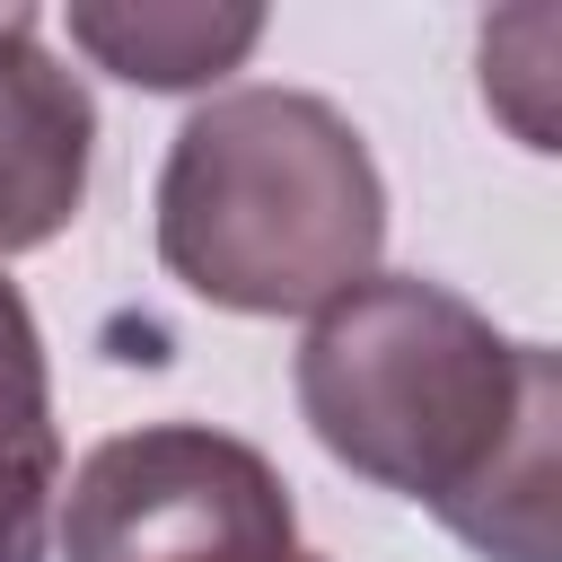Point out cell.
<instances>
[{
  "label": "cell",
  "mask_w": 562,
  "mask_h": 562,
  "mask_svg": "<svg viewBox=\"0 0 562 562\" xmlns=\"http://www.w3.org/2000/svg\"><path fill=\"white\" fill-rule=\"evenodd\" d=\"M299 413L334 465L430 501L492 562H553L562 360L422 272H369L299 342Z\"/></svg>",
  "instance_id": "6da1fadb"
},
{
  "label": "cell",
  "mask_w": 562,
  "mask_h": 562,
  "mask_svg": "<svg viewBox=\"0 0 562 562\" xmlns=\"http://www.w3.org/2000/svg\"><path fill=\"white\" fill-rule=\"evenodd\" d=\"M386 184L369 140L307 88H228L158 167V263L237 316H307L369 281Z\"/></svg>",
  "instance_id": "7a4b0ae2"
},
{
  "label": "cell",
  "mask_w": 562,
  "mask_h": 562,
  "mask_svg": "<svg viewBox=\"0 0 562 562\" xmlns=\"http://www.w3.org/2000/svg\"><path fill=\"white\" fill-rule=\"evenodd\" d=\"M61 562H325L299 544L290 483L211 422L97 439L61 492Z\"/></svg>",
  "instance_id": "3957f363"
},
{
  "label": "cell",
  "mask_w": 562,
  "mask_h": 562,
  "mask_svg": "<svg viewBox=\"0 0 562 562\" xmlns=\"http://www.w3.org/2000/svg\"><path fill=\"white\" fill-rule=\"evenodd\" d=\"M88 88L35 44V18H0V255H26L70 228L88 193Z\"/></svg>",
  "instance_id": "277c9868"
},
{
  "label": "cell",
  "mask_w": 562,
  "mask_h": 562,
  "mask_svg": "<svg viewBox=\"0 0 562 562\" xmlns=\"http://www.w3.org/2000/svg\"><path fill=\"white\" fill-rule=\"evenodd\" d=\"M70 44L132 88H211L263 44V9H193V0H79Z\"/></svg>",
  "instance_id": "5b68a950"
},
{
  "label": "cell",
  "mask_w": 562,
  "mask_h": 562,
  "mask_svg": "<svg viewBox=\"0 0 562 562\" xmlns=\"http://www.w3.org/2000/svg\"><path fill=\"white\" fill-rule=\"evenodd\" d=\"M53 501H61V430H53L44 334L26 299L0 281V562H44Z\"/></svg>",
  "instance_id": "8992f818"
},
{
  "label": "cell",
  "mask_w": 562,
  "mask_h": 562,
  "mask_svg": "<svg viewBox=\"0 0 562 562\" xmlns=\"http://www.w3.org/2000/svg\"><path fill=\"white\" fill-rule=\"evenodd\" d=\"M553 9H536L527 18V61H501L492 44H483V97L509 114V132L527 140V149H553V70H544V53H553Z\"/></svg>",
  "instance_id": "52a82bcc"
}]
</instances>
